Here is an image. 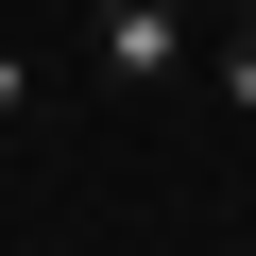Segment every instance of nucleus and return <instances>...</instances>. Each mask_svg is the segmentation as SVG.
Returning <instances> with one entry per match:
<instances>
[{
	"label": "nucleus",
	"instance_id": "f257e3e1",
	"mask_svg": "<svg viewBox=\"0 0 256 256\" xmlns=\"http://www.w3.org/2000/svg\"><path fill=\"white\" fill-rule=\"evenodd\" d=\"M102 68L120 86H171L188 68V18H171V0H102Z\"/></svg>",
	"mask_w": 256,
	"mask_h": 256
},
{
	"label": "nucleus",
	"instance_id": "f03ea898",
	"mask_svg": "<svg viewBox=\"0 0 256 256\" xmlns=\"http://www.w3.org/2000/svg\"><path fill=\"white\" fill-rule=\"evenodd\" d=\"M205 102H239V120H256V18H239V34L205 52Z\"/></svg>",
	"mask_w": 256,
	"mask_h": 256
},
{
	"label": "nucleus",
	"instance_id": "7ed1b4c3",
	"mask_svg": "<svg viewBox=\"0 0 256 256\" xmlns=\"http://www.w3.org/2000/svg\"><path fill=\"white\" fill-rule=\"evenodd\" d=\"M18 102H34V68H18V52H0V120H18Z\"/></svg>",
	"mask_w": 256,
	"mask_h": 256
}]
</instances>
